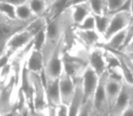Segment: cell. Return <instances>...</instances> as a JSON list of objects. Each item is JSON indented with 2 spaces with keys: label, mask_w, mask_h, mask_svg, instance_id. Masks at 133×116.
I'll return each instance as SVG.
<instances>
[{
  "label": "cell",
  "mask_w": 133,
  "mask_h": 116,
  "mask_svg": "<svg viewBox=\"0 0 133 116\" xmlns=\"http://www.w3.org/2000/svg\"><path fill=\"white\" fill-rule=\"evenodd\" d=\"M71 27H74L72 16H71V9L66 8L63 13L58 15L52 20L48 22L46 27V40L42 53L44 57V63L51 56L52 53L59 44L62 39L64 37L65 33Z\"/></svg>",
  "instance_id": "obj_1"
},
{
  "label": "cell",
  "mask_w": 133,
  "mask_h": 116,
  "mask_svg": "<svg viewBox=\"0 0 133 116\" xmlns=\"http://www.w3.org/2000/svg\"><path fill=\"white\" fill-rule=\"evenodd\" d=\"M18 90L13 71L6 79H0V114H10L16 110Z\"/></svg>",
  "instance_id": "obj_2"
},
{
  "label": "cell",
  "mask_w": 133,
  "mask_h": 116,
  "mask_svg": "<svg viewBox=\"0 0 133 116\" xmlns=\"http://www.w3.org/2000/svg\"><path fill=\"white\" fill-rule=\"evenodd\" d=\"M29 22L10 17L0 13V56L5 53V46L9 39L16 33L25 29Z\"/></svg>",
  "instance_id": "obj_3"
},
{
  "label": "cell",
  "mask_w": 133,
  "mask_h": 116,
  "mask_svg": "<svg viewBox=\"0 0 133 116\" xmlns=\"http://www.w3.org/2000/svg\"><path fill=\"white\" fill-rule=\"evenodd\" d=\"M65 39L63 37L56 48L52 53L51 56L44 63V74L45 81L57 79L63 72V54L65 51ZM46 83V82H45Z\"/></svg>",
  "instance_id": "obj_4"
},
{
  "label": "cell",
  "mask_w": 133,
  "mask_h": 116,
  "mask_svg": "<svg viewBox=\"0 0 133 116\" xmlns=\"http://www.w3.org/2000/svg\"><path fill=\"white\" fill-rule=\"evenodd\" d=\"M30 78L34 88V114H45V111L48 107V102L44 83L40 74L30 72Z\"/></svg>",
  "instance_id": "obj_5"
},
{
  "label": "cell",
  "mask_w": 133,
  "mask_h": 116,
  "mask_svg": "<svg viewBox=\"0 0 133 116\" xmlns=\"http://www.w3.org/2000/svg\"><path fill=\"white\" fill-rule=\"evenodd\" d=\"M131 21H132L131 12L119 11V12L113 13L111 16L110 25H109L105 34L102 35V42H106L112 35L117 34L118 32L127 28L130 25Z\"/></svg>",
  "instance_id": "obj_6"
},
{
  "label": "cell",
  "mask_w": 133,
  "mask_h": 116,
  "mask_svg": "<svg viewBox=\"0 0 133 116\" xmlns=\"http://www.w3.org/2000/svg\"><path fill=\"white\" fill-rule=\"evenodd\" d=\"M108 72L104 73L100 76L98 87L93 96V102H94V115H105L110 113V108H109L108 100H107V94L105 90V83Z\"/></svg>",
  "instance_id": "obj_7"
},
{
  "label": "cell",
  "mask_w": 133,
  "mask_h": 116,
  "mask_svg": "<svg viewBox=\"0 0 133 116\" xmlns=\"http://www.w3.org/2000/svg\"><path fill=\"white\" fill-rule=\"evenodd\" d=\"M82 81L84 91V101L93 98L99 85L100 75L88 65L82 74Z\"/></svg>",
  "instance_id": "obj_8"
},
{
  "label": "cell",
  "mask_w": 133,
  "mask_h": 116,
  "mask_svg": "<svg viewBox=\"0 0 133 116\" xmlns=\"http://www.w3.org/2000/svg\"><path fill=\"white\" fill-rule=\"evenodd\" d=\"M133 93V85L124 82L121 91L116 100L115 104L110 112V115H122L123 112L128 106Z\"/></svg>",
  "instance_id": "obj_9"
},
{
  "label": "cell",
  "mask_w": 133,
  "mask_h": 116,
  "mask_svg": "<svg viewBox=\"0 0 133 116\" xmlns=\"http://www.w3.org/2000/svg\"><path fill=\"white\" fill-rule=\"evenodd\" d=\"M89 65L100 76L107 71L104 58V48L102 46L98 44L89 49Z\"/></svg>",
  "instance_id": "obj_10"
},
{
  "label": "cell",
  "mask_w": 133,
  "mask_h": 116,
  "mask_svg": "<svg viewBox=\"0 0 133 116\" xmlns=\"http://www.w3.org/2000/svg\"><path fill=\"white\" fill-rule=\"evenodd\" d=\"M59 83L62 102L69 105L72 102L74 92H75V81L63 69V74L59 77Z\"/></svg>",
  "instance_id": "obj_11"
},
{
  "label": "cell",
  "mask_w": 133,
  "mask_h": 116,
  "mask_svg": "<svg viewBox=\"0 0 133 116\" xmlns=\"http://www.w3.org/2000/svg\"><path fill=\"white\" fill-rule=\"evenodd\" d=\"M34 36L27 31L26 29H23L21 31L16 33L7 42L6 46H5V52H10L13 54V55L19 51L20 49L25 46L28 43H30L33 40Z\"/></svg>",
  "instance_id": "obj_12"
},
{
  "label": "cell",
  "mask_w": 133,
  "mask_h": 116,
  "mask_svg": "<svg viewBox=\"0 0 133 116\" xmlns=\"http://www.w3.org/2000/svg\"><path fill=\"white\" fill-rule=\"evenodd\" d=\"M74 35L77 36L80 42L87 49L94 47L102 42V36L96 29L92 30H81L74 29Z\"/></svg>",
  "instance_id": "obj_13"
},
{
  "label": "cell",
  "mask_w": 133,
  "mask_h": 116,
  "mask_svg": "<svg viewBox=\"0 0 133 116\" xmlns=\"http://www.w3.org/2000/svg\"><path fill=\"white\" fill-rule=\"evenodd\" d=\"M123 83L124 81L121 79H117V78L111 77L109 75L107 76L106 83H105V90H106V94H107V100H108L109 108H110V112L113 105L115 104L116 100H117L118 96H119V93L121 91ZM110 114V113H109Z\"/></svg>",
  "instance_id": "obj_14"
},
{
  "label": "cell",
  "mask_w": 133,
  "mask_h": 116,
  "mask_svg": "<svg viewBox=\"0 0 133 116\" xmlns=\"http://www.w3.org/2000/svg\"><path fill=\"white\" fill-rule=\"evenodd\" d=\"M25 65L29 72L41 74L44 69V57L42 51L33 48L25 59Z\"/></svg>",
  "instance_id": "obj_15"
},
{
  "label": "cell",
  "mask_w": 133,
  "mask_h": 116,
  "mask_svg": "<svg viewBox=\"0 0 133 116\" xmlns=\"http://www.w3.org/2000/svg\"><path fill=\"white\" fill-rule=\"evenodd\" d=\"M45 91H46V97H47L48 105L55 106L56 107V106L63 104L62 102L61 91H60L59 78L46 81Z\"/></svg>",
  "instance_id": "obj_16"
},
{
  "label": "cell",
  "mask_w": 133,
  "mask_h": 116,
  "mask_svg": "<svg viewBox=\"0 0 133 116\" xmlns=\"http://www.w3.org/2000/svg\"><path fill=\"white\" fill-rule=\"evenodd\" d=\"M84 102V91L82 87V77L75 80V92L72 102L69 104V115H78L81 106Z\"/></svg>",
  "instance_id": "obj_17"
},
{
  "label": "cell",
  "mask_w": 133,
  "mask_h": 116,
  "mask_svg": "<svg viewBox=\"0 0 133 116\" xmlns=\"http://www.w3.org/2000/svg\"><path fill=\"white\" fill-rule=\"evenodd\" d=\"M71 9V16H72L74 27L80 25L88 16L92 14L91 7H90L89 2H84V3L79 4V5H74L70 7Z\"/></svg>",
  "instance_id": "obj_18"
},
{
  "label": "cell",
  "mask_w": 133,
  "mask_h": 116,
  "mask_svg": "<svg viewBox=\"0 0 133 116\" xmlns=\"http://www.w3.org/2000/svg\"><path fill=\"white\" fill-rule=\"evenodd\" d=\"M127 36V28L118 32L114 35H112L108 41L102 42L99 44V46H103L104 48L110 50H116V51H121L124 46L125 40Z\"/></svg>",
  "instance_id": "obj_19"
},
{
  "label": "cell",
  "mask_w": 133,
  "mask_h": 116,
  "mask_svg": "<svg viewBox=\"0 0 133 116\" xmlns=\"http://www.w3.org/2000/svg\"><path fill=\"white\" fill-rule=\"evenodd\" d=\"M69 0H54L53 3L48 7L47 12L45 14V17L48 22L52 20L58 15L63 13L67 8V4Z\"/></svg>",
  "instance_id": "obj_20"
},
{
  "label": "cell",
  "mask_w": 133,
  "mask_h": 116,
  "mask_svg": "<svg viewBox=\"0 0 133 116\" xmlns=\"http://www.w3.org/2000/svg\"><path fill=\"white\" fill-rule=\"evenodd\" d=\"M47 25H48V20H47V18L45 17V16H36V17L34 18L32 21L29 22V24L26 25L25 29H26L33 36H35L39 32L45 29Z\"/></svg>",
  "instance_id": "obj_21"
},
{
  "label": "cell",
  "mask_w": 133,
  "mask_h": 116,
  "mask_svg": "<svg viewBox=\"0 0 133 116\" xmlns=\"http://www.w3.org/2000/svg\"><path fill=\"white\" fill-rule=\"evenodd\" d=\"M16 17L22 21H31L36 16L34 15L27 1L16 7Z\"/></svg>",
  "instance_id": "obj_22"
},
{
  "label": "cell",
  "mask_w": 133,
  "mask_h": 116,
  "mask_svg": "<svg viewBox=\"0 0 133 116\" xmlns=\"http://www.w3.org/2000/svg\"><path fill=\"white\" fill-rule=\"evenodd\" d=\"M95 21H96V30L102 35L105 34L110 25V20H111L112 14L107 13L103 15H94Z\"/></svg>",
  "instance_id": "obj_23"
},
{
  "label": "cell",
  "mask_w": 133,
  "mask_h": 116,
  "mask_svg": "<svg viewBox=\"0 0 133 116\" xmlns=\"http://www.w3.org/2000/svg\"><path fill=\"white\" fill-rule=\"evenodd\" d=\"M27 3L35 16H45L48 5L44 0H27Z\"/></svg>",
  "instance_id": "obj_24"
},
{
  "label": "cell",
  "mask_w": 133,
  "mask_h": 116,
  "mask_svg": "<svg viewBox=\"0 0 133 116\" xmlns=\"http://www.w3.org/2000/svg\"><path fill=\"white\" fill-rule=\"evenodd\" d=\"M93 15H103L108 13L107 0H88Z\"/></svg>",
  "instance_id": "obj_25"
},
{
  "label": "cell",
  "mask_w": 133,
  "mask_h": 116,
  "mask_svg": "<svg viewBox=\"0 0 133 116\" xmlns=\"http://www.w3.org/2000/svg\"><path fill=\"white\" fill-rule=\"evenodd\" d=\"M94 102H93V98L87 99L83 102L82 105L81 106V109L79 111L78 115L82 116H90L94 115Z\"/></svg>",
  "instance_id": "obj_26"
},
{
  "label": "cell",
  "mask_w": 133,
  "mask_h": 116,
  "mask_svg": "<svg viewBox=\"0 0 133 116\" xmlns=\"http://www.w3.org/2000/svg\"><path fill=\"white\" fill-rule=\"evenodd\" d=\"M74 29H81V30H92L96 29V21H95V16L93 14L88 16L80 25L74 27Z\"/></svg>",
  "instance_id": "obj_27"
},
{
  "label": "cell",
  "mask_w": 133,
  "mask_h": 116,
  "mask_svg": "<svg viewBox=\"0 0 133 116\" xmlns=\"http://www.w3.org/2000/svg\"><path fill=\"white\" fill-rule=\"evenodd\" d=\"M45 29L39 32L38 34H36V35L34 36V38H33V48L34 49L40 50V51L43 50V48H44V44H45V40H46Z\"/></svg>",
  "instance_id": "obj_28"
},
{
  "label": "cell",
  "mask_w": 133,
  "mask_h": 116,
  "mask_svg": "<svg viewBox=\"0 0 133 116\" xmlns=\"http://www.w3.org/2000/svg\"><path fill=\"white\" fill-rule=\"evenodd\" d=\"M0 13L5 15V16H10V17L16 18V7L11 5V4L0 1Z\"/></svg>",
  "instance_id": "obj_29"
},
{
  "label": "cell",
  "mask_w": 133,
  "mask_h": 116,
  "mask_svg": "<svg viewBox=\"0 0 133 116\" xmlns=\"http://www.w3.org/2000/svg\"><path fill=\"white\" fill-rule=\"evenodd\" d=\"M128 0H107L108 4V13L113 14L121 9V7L124 5Z\"/></svg>",
  "instance_id": "obj_30"
},
{
  "label": "cell",
  "mask_w": 133,
  "mask_h": 116,
  "mask_svg": "<svg viewBox=\"0 0 133 116\" xmlns=\"http://www.w3.org/2000/svg\"><path fill=\"white\" fill-rule=\"evenodd\" d=\"M12 56H13V54H11L10 52H6V51L0 56V71H1L7 63H10L11 59H12Z\"/></svg>",
  "instance_id": "obj_31"
},
{
  "label": "cell",
  "mask_w": 133,
  "mask_h": 116,
  "mask_svg": "<svg viewBox=\"0 0 133 116\" xmlns=\"http://www.w3.org/2000/svg\"><path fill=\"white\" fill-rule=\"evenodd\" d=\"M56 115H69V105L65 104H61L60 105L56 106Z\"/></svg>",
  "instance_id": "obj_32"
},
{
  "label": "cell",
  "mask_w": 133,
  "mask_h": 116,
  "mask_svg": "<svg viewBox=\"0 0 133 116\" xmlns=\"http://www.w3.org/2000/svg\"><path fill=\"white\" fill-rule=\"evenodd\" d=\"M122 115H133V93H132L130 102H129L128 106H127V108L125 109V111L123 112Z\"/></svg>",
  "instance_id": "obj_33"
},
{
  "label": "cell",
  "mask_w": 133,
  "mask_h": 116,
  "mask_svg": "<svg viewBox=\"0 0 133 116\" xmlns=\"http://www.w3.org/2000/svg\"><path fill=\"white\" fill-rule=\"evenodd\" d=\"M0 1L5 2V3H8V4H11V5L16 7V5H21V4L26 2L27 0H0Z\"/></svg>",
  "instance_id": "obj_34"
},
{
  "label": "cell",
  "mask_w": 133,
  "mask_h": 116,
  "mask_svg": "<svg viewBox=\"0 0 133 116\" xmlns=\"http://www.w3.org/2000/svg\"><path fill=\"white\" fill-rule=\"evenodd\" d=\"M121 54H122V56L123 58H124V60H125V62L127 63V65H128V66L130 67V71L132 72V74H133V62L131 61V60L130 59L128 56H127L126 55H125L123 52H121Z\"/></svg>",
  "instance_id": "obj_35"
},
{
  "label": "cell",
  "mask_w": 133,
  "mask_h": 116,
  "mask_svg": "<svg viewBox=\"0 0 133 116\" xmlns=\"http://www.w3.org/2000/svg\"><path fill=\"white\" fill-rule=\"evenodd\" d=\"M133 51V38L130 41L128 44L126 46V47L123 49V51L121 52H124V53H128V52H132Z\"/></svg>",
  "instance_id": "obj_36"
},
{
  "label": "cell",
  "mask_w": 133,
  "mask_h": 116,
  "mask_svg": "<svg viewBox=\"0 0 133 116\" xmlns=\"http://www.w3.org/2000/svg\"><path fill=\"white\" fill-rule=\"evenodd\" d=\"M123 53H124V52H123ZM124 54L133 62V51L132 52H128V53H124Z\"/></svg>",
  "instance_id": "obj_37"
},
{
  "label": "cell",
  "mask_w": 133,
  "mask_h": 116,
  "mask_svg": "<svg viewBox=\"0 0 133 116\" xmlns=\"http://www.w3.org/2000/svg\"><path fill=\"white\" fill-rule=\"evenodd\" d=\"M44 1L46 2V4H47V5H48V7H49V5H51L52 3H53V2L54 1V0H44Z\"/></svg>",
  "instance_id": "obj_38"
},
{
  "label": "cell",
  "mask_w": 133,
  "mask_h": 116,
  "mask_svg": "<svg viewBox=\"0 0 133 116\" xmlns=\"http://www.w3.org/2000/svg\"><path fill=\"white\" fill-rule=\"evenodd\" d=\"M131 2V15H132V19H133V0H130Z\"/></svg>",
  "instance_id": "obj_39"
}]
</instances>
